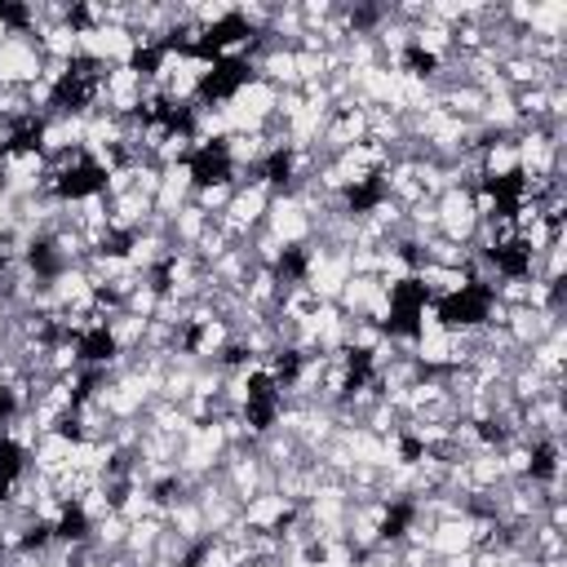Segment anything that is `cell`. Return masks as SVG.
Here are the masks:
<instances>
[{"mask_svg":"<svg viewBox=\"0 0 567 567\" xmlns=\"http://www.w3.org/2000/svg\"><path fill=\"white\" fill-rule=\"evenodd\" d=\"M41 67H45V54H41L36 36L14 32L0 45V85L6 89H28L32 81H41Z\"/></svg>","mask_w":567,"mask_h":567,"instance_id":"1","label":"cell"},{"mask_svg":"<svg viewBox=\"0 0 567 567\" xmlns=\"http://www.w3.org/2000/svg\"><path fill=\"white\" fill-rule=\"evenodd\" d=\"M284 248H302L311 235H315V222L307 217V208L289 195V191H279L275 200H270V208H266V222H261Z\"/></svg>","mask_w":567,"mask_h":567,"instance_id":"2","label":"cell"},{"mask_svg":"<svg viewBox=\"0 0 567 567\" xmlns=\"http://www.w3.org/2000/svg\"><path fill=\"white\" fill-rule=\"evenodd\" d=\"M558 324H563V315H554V311L514 307V311H510V324H505V333H510V342H514L518 351H532V346H536L541 338H549Z\"/></svg>","mask_w":567,"mask_h":567,"instance_id":"3","label":"cell"},{"mask_svg":"<svg viewBox=\"0 0 567 567\" xmlns=\"http://www.w3.org/2000/svg\"><path fill=\"white\" fill-rule=\"evenodd\" d=\"M293 510H298V505H293L289 496H279V492H257L253 501H244L239 518H244V527H253V532H279L284 518H289Z\"/></svg>","mask_w":567,"mask_h":567,"instance_id":"4","label":"cell"},{"mask_svg":"<svg viewBox=\"0 0 567 567\" xmlns=\"http://www.w3.org/2000/svg\"><path fill=\"white\" fill-rule=\"evenodd\" d=\"M479 169L488 186H510L518 178V156H514V138H492L479 151Z\"/></svg>","mask_w":567,"mask_h":567,"instance_id":"5","label":"cell"},{"mask_svg":"<svg viewBox=\"0 0 567 567\" xmlns=\"http://www.w3.org/2000/svg\"><path fill=\"white\" fill-rule=\"evenodd\" d=\"M466 549H474V514L439 518L435 532H430V554L435 558H452V554H466Z\"/></svg>","mask_w":567,"mask_h":567,"instance_id":"6","label":"cell"},{"mask_svg":"<svg viewBox=\"0 0 567 567\" xmlns=\"http://www.w3.org/2000/svg\"><path fill=\"white\" fill-rule=\"evenodd\" d=\"M111 417H107V408L103 404H94L89 395H81L76 399V408H72V417H67V430L76 435V439H89V443H98V439H107L111 435Z\"/></svg>","mask_w":567,"mask_h":567,"instance_id":"7","label":"cell"},{"mask_svg":"<svg viewBox=\"0 0 567 567\" xmlns=\"http://www.w3.org/2000/svg\"><path fill=\"white\" fill-rule=\"evenodd\" d=\"M377 293H382L377 275H351L346 289H342V298H338V311H342L346 320H364V311H368V302H373Z\"/></svg>","mask_w":567,"mask_h":567,"instance_id":"8","label":"cell"},{"mask_svg":"<svg viewBox=\"0 0 567 567\" xmlns=\"http://www.w3.org/2000/svg\"><path fill=\"white\" fill-rule=\"evenodd\" d=\"M103 338H107V346L111 351H142V338H147V320H138V315H129V311H120V315H111L107 320V329H103Z\"/></svg>","mask_w":567,"mask_h":567,"instance_id":"9","label":"cell"},{"mask_svg":"<svg viewBox=\"0 0 567 567\" xmlns=\"http://www.w3.org/2000/svg\"><path fill=\"white\" fill-rule=\"evenodd\" d=\"M532 36L541 41H554V36H567V0H536L532 6V23H527Z\"/></svg>","mask_w":567,"mask_h":567,"instance_id":"10","label":"cell"},{"mask_svg":"<svg viewBox=\"0 0 567 567\" xmlns=\"http://www.w3.org/2000/svg\"><path fill=\"white\" fill-rule=\"evenodd\" d=\"M41 54L45 58H63V63H81V28L76 23H63V28H50L45 36H36Z\"/></svg>","mask_w":567,"mask_h":567,"instance_id":"11","label":"cell"},{"mask_svg":"<svg viewBox=\"0 0 567 567\" xmlns=\"http://www.w3.org/2000/svg\"><path fill=\"white\" fill-rule=\"evenodd\" d=\"M231 195H235V182H231V178H200V182H195L191 204H195V208H204L208 217H217V213H226Z\"/></svg>","mask_w":567,"mask_h":567,"instance_id":"12","label":"cell"}]
</instances>
